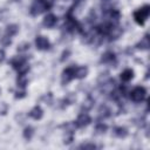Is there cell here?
Here are the masks:
<instances>
[{
  "label": "cell",
  "mask_w": 150,
  "mask_h": 150,
  "mask_svg": "<svg viewBox=\"0 0 150 150\" xmlns=\"http://www.w3.org/2000/svg\"><path fill=\"white\" fill-rule=\"evenodd\" d=\"M149 13H150V6L149 5H144L143 7H141L139 9L134 12V20L136 21V23L143 26L145 20L149 16Z\"/></svg>",
  "instance_id": "2"
},
{
  "label": "cell",
  "mask_w": 150,
  "mask_h": 150,
  "mask_svg": "<svg viewBox=\"0 0 150 150\" xmlns=\"http://www.w3.org/2000/svg\"><path fill=\"white\" fill-rule=\"evenodd\" d=\"M145 96H146V90H145L144 87H141V86L135 87V88L131 90V93H130V98H131L134 102H136V103L142 102V101L145 98Z\"/></svg>",
  "instance_id": "3"
},
{
  "label": "cell",
  "mask_w": 150,
  "mask_h": 150,
  "mask_svg": "<svg viewBox=\"0 0 150 150\" xmlns=\"http://www.w3.org/2000/svg\"><path fill=\"white\" fill-rule=\"evenodd\" d=\"M50 7H52V1H49V0H35L33 2V5L30 6L29 12L32 15L36 16V15L43 13L45 11H48Z\"/></svg>",
  "instance_id": "1"
},
{
  "label": "cell",
  "mask_w": 150,
  "mask_h": 150,
  "mask_svg": "<svg viewBox=\"0 0 150 150\" xmlns=\"http://www.w3.org/2000/svg\"><path fill=\"white\" fill-rule=\"evenodd\" d=\"M90 122H91L90 116H89L87 112H81L74 123H75L76 128H84V127H87Z\"/></svg>",
  "instance_id": "5"
},
{
  "label": "cell",
  "mask_w": 150,
  "mask_h": 150,
  "mask_svg": "<svg viewBox=\"0 0 150 150\" xmlns=\"http://www.w3.org/2000/svg\"><path fill=\"white\" fill-rule=\"evenodd\" d=\"M33 135H34V129L32 128V127H27V128H25V130H23V137L26 138V139H32V137H33Z\"/></svg>",
  "instance_id": "18"
},
{
  "label": "cell",
  "mask_w": 150,
  "mask_h": 150,
  "mask_svg": "<svg viewBox=\"0 0 150 150\" xmlns=\"http://www.w3.org/2000/svg\"><path fill=\"white\" fill-rule=\"evenodd\" d=\"M137 49H148L150 47V39H149V34H145L141 41L135 46Z\"/></svg>",
  "instance_id": "10"
},
{
  "label": "cell",
  "mask_w": 150,
  "mask_h": 150,
  "mask_svg": "<svg viewBox=\"0 0 150 150\" xmlns=\"http://www.w3.org/2000/svg\"><path fill=\"white\" fill-rule=\"evenodd\" d=\"M121 34H122V28L112 23L111 27H110V29H109V32H108V34H107V36H109L110 40H115V39H117Z\"/></svg>",
  "instance_id": "8"
},
{
  "label": "cell",
  "mask_w": 150,
  "mask_h": 150,
  "mask_svg": "<svg viewBox=\"0 0 150 150\" xmlns=\"http://www.w3.org/2000/svg\"><path fill=\"white\" fill-rule=\"evenodd\" d=\"M68 55H69V50H64L63 52V54H62V57H61V61H64L67 57H68Z\"/></svg>",
  "instance_id": "22"
},
{
  "label": "cell",
  "mask_w": 150,
  "mask_h": 150,
  "mask_svg": "<svg viewBox=\"0 0 150 150\" xmlns=\"http://www.w3.org/2000/svg\"><path fill=\"white\" fill-rule=\"evenodd\" d=\"M11 1H19V0H11Z\"/></svg>",
  "instance_id": "25"
},
{
  "label": "cell",
  "mask_w": 150,
  "mask_h": 150,
  "mask_svg": "<svg viewBox=\"0 0 150 150\" xmlns=\"http://www.w3.org/2000/svg\"><path fill=\"white\" fill-rule=\"evenodd\" d=\"M35 46L39 50H47L50 48V43L47 38L45 36H38L35 39Z\"/></svg>",
  "instance_id": "6"
},
{
  "label": "cell",
  "mask_w": 150,
  "mask_h": 150,
  "mask_svg": "<svg viewBox=\"0 0 150 150\" xmlns=\"http://www.w3.org/2000/svg\"><path fill=\"white\" fill-rule=\"evenodd\" d=\"M19 32V26L18 25H8L7 28H6V32H5V38H8L11 39L12 36H14L16 33Z\"/></svg>",
  "instance_id": "11"
},
{
  "label": "cell",
  "mask_w": 150,
  "mask_h": 150,
  "mask_svg": "<svg viewBox=\"0 0 150 150\" xmlns=\"http://www.w3.org/2000/svg\"><path fill=\"white\" fill-rule=\"evenodd\" d=\"M79 148H80V149H95L96 145L93 144V143H86V144H81Z\"/></svg>",
  "instance_id": "20"
},
{
  "label": "cell",
  "mask_w": 150,
  "mask_h": 150,
  "mask_svg": "<svg viewBox=\"0 0 150 150\" xmlns=\"http://www.w3.org/2000/svg\"><path fill=\"white\" fill-rule=\"evenodd\" d=\"M26 62H27L26 57H22V56H15L14 59H12L11 64H12V67H13L14 69H18L20 66H22V64L26 63Z\"/></svg>",
  "instance_id": "13"
},
{
  "label": "cell",
  "mask_w": 150,
  "mask_h": 150,
  "mask_svg": "<svg viewBox=\"0 0 150 150\" xmlns=\"http://www.w3.org/2000/svg\"><path fill=\"white\" fill-rule=\"evenodd\" d=\"M112 134H114V136H116V137L123 138V137H125V136L128 135V130H127L125 128H123V127H116V128H114Z\"/></svg>",
  "instance_id": "16"
},
{
  "label": "cell",
  "mask_w": 150,
  "mask_h": 150,
  "mask_svg": "<svg viewBox=\"0 0 150 150\" xmlns=\"http://www.w3.org/2000/svg\"><path fill=\"white\" fill-rule=\"evenodd\" d=\"M134 77V70L132 69H125L121 73V80L123 82H129Z\"/></svg>",
  "instance_id": "15"
},
{
  "label": "cell",
  "mask_w": 150,
  "mask_h": 150,
  "mask_svg": "<svg viewBox=\"0 0 150 150\" xmlns=\"http://www.w3.org/2000/svg\"><path fill=\"white\" fill-rule=\"evenodd\" d=\"M57 22V18L54 15V14H47L45 18H43V21H42V25L47 28H52L55 26V23Z\"/></svg>",
  "instance_id": "7"
},
{
  "label": "cell",
  "mask_w": 150,
  "mask_h": 150,
  "mask_svg": "<svg viewBox=\"0 0 150 150\" xmlns=\"http://www.w3.org/2000/svg\"><path fill=\"white\" fill-rule=\"evenodd\" d=\"M96 132L97 134H103V132H105V130H107V125L105 124H103V123H100V124H97L96 125Z\"/></svg>",
  "instance_id": "19"
},
{
  "label": "cell",
  "mask_w": 150,
  "mask_h": 150,
  "mask_svg": "<svg viewBox=\"0 0 150 150\" xmlns=\"http://www.w3.org/2000/svg\"><path fill=\"white\" fill-rule=\"evenodd\" d=\"M76 1H80V0H76Z\"/></svg>",
  "instance_id": "26"
},
{
  "label": "cell",
  "mask_w": 150,
  "mask_h": 150,
  "mask_svg": "<svg viewBox=\"0 0 150 150\" xmlns=\"http://www.w3.org/2000/svg\"><path fill=\"white\" fill-rule=\"evenodd\" d=\"M75 70H76V67L71 66V67L66 68V69L62 71V76H61V82H62V84H67V83H69L71 80L75 79Z\"/></svg>",
  "instance_id": "4"
},
{
  "label": "cell",
  "mask_w": 150,
  "mask_h": 150,
  "mask_svg": "<svg viewBox=\"0 0 150 150\" xmlns=\"http://www.w3.org/2000/svg\"><path fill=\"white\" fill-rule=\"evenodd\" d=\"M5 59V52L2 49H0V62H2Z\"/></svg>",
  "instance_id": "23"
},
{
  "label": "cell",
  "mask_w": 150,
  "mask_h": 150,
  "mask_svg": "<svg viewBox=\"0 0 150 150\" xmlns=\"http://www.w3.org/2000/svg\"><path fill=\"white\" fill-rule=\"evenodd\" d=\"M115 61H116V56L112 52H105L101 57V62L103 63H115Z\"/></svg>",
  "instance_id": "12"
},
{
  "label": "cell",
  "mask_w": 150,
  "mask_h": 150,
  "mask_svg": "<svg viewBox=\"0 0 150 150\" xmlns=\"http://www.w3.org/2000/svg\"><path fill=\"white\" fill-rule=\"evenodd\" d=\"M18 88L21 89V90H25L26 88V84H27V77L26 75H18Z\"/></svg>",
  "instance_id": "17"
},
{
  "label": "cell",
  "mask_w": 150,
  "mask_h": 150,
  "mask_svg": "<svg viewBox=\"0 0 150 150\" xmlns=\"http://www.w3.org/2000/svg\"><path fill=\"white\" fill-rule=\"evenodd\" d=\"M28 48H29V43H23V45L20 46L18 49H19V50H26V49H28Z\"/></svg>",
  "instance_id": "21"
},
{
  "label": "cell",
  "mask_w": 150,
  "mask_h": 150,
  "mask_svg": "<svg viewBox=\"0 0 150 150\" xmlns=\"http://www.w3.org/2000/svg\"><path fill=\"white\" fill-rule=\"evenodd\" d=\"M2 40V35H1V30H0V41Z\"/></svg>",
  "instance_id": "24"
},
{
  "label": "cell",
  "mask_w": 150,
  "mask_h": 150,
  "mask_svg": "<svg viewBox=\"0 0 150 150\" xmlns=\"http://www.w3.org/2000/svg\"><path fill=\"white\" fill-rule=\"evenodd\" d=\"M28 115H29V117H32V118H34V120H40V118L43 116V110L41 109V107L35 105V107L28 112Z\"/></svg>",
  "instance_id": "9"
},
{
  "label": "cell",
  "mask_w": 150,
  "mask_h": 150,
  "mask_svg": "<svg viewBox=\"0 0 150 150\" xmlns=\"http://www.w3.org/2000/svg\"><path fill=\"white\" fill-rule=\"evenodd\" d=\"M88 74V68L84 67V66H81V67H76V70H75V79H84Z\"/></svg>",
  "instance_id": "14"
}]
</instances>
